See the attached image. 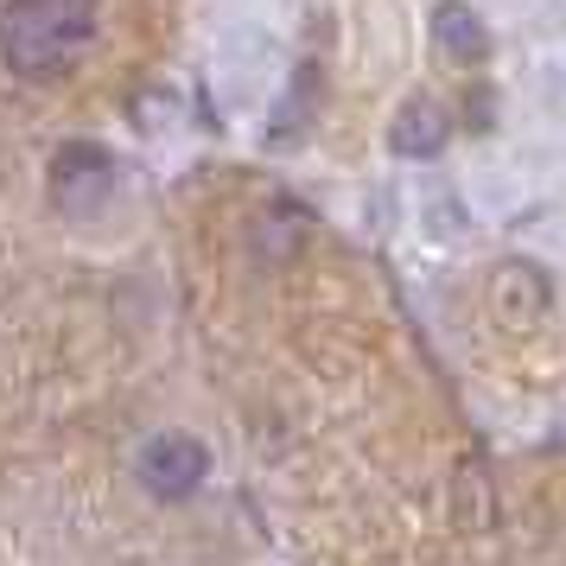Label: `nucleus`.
<instances>
[{
    "instance_id": "f257e3e1",
    "label": "nucleus",
    "mask_w": 566,
    "mask_h": 566,
    "mask_svg": "<svg viewBox=\"0 0 566 566\" xmlns=\"http://www.w3.org/2000/svg\"><path fill=\"white\" fill-rule=\"evenodd\" d=\"M96 39V0H7L0 7V64L27 83L71 77Z\"/></svg>"
},
{
    "instance_id": "f03ea898",
    "label": "nucleus",
    "mask_w": 566,
    "mask_h": 566,
    "mask_svg": "<svg viewBox=\"0 0 566 566\" xmlns=\"http://www.w3.org/2000/svg\"><path fill=\"white\" fill-rule=\"evenodd\" d=\"M134 478H140V490H147L154 503H191V496L205 490V478H210V446L166 427V433L140 439Z\"/></svg>"
},
{
    "instance_id": "7ed1b4c3",
    "label": "nucleus",
    "mask_w": 566,
    "mask_h": 566,
    "mask_svg": "<svg viewBox=\"0 0 566 566\" xmlns=\"http://www.w3.org/2000/svg\"><path fill=\"white\" fill-rule=\"evenodd\" d=\"M115 154L96 147V140H64L45 166V191H52V205L64 217H96V210L115 198Z\"/></svg>"
},
{
    "instance_id": "20e7f679",
    "label": "nucleus",
    "mask_w": 566,
    "mask_h": 566,
    "mask_svg": "<svg viewBox=\"0 0 566 566\" xmlns=\"http://www.w3.org/2000/svg\"><path fill=\"white\" fill-rule=\"evenodd\" d=\"M446 140H452V115H446L433 96L401 103V115L388 122V147H395L401 159H439L446 154Z\"/></svg>"
},
{
    "instance_id": "39448f33",
    "label": "nucleus",
    "mask_w": 566,
    "mask_h": 566,
    "mask_svg": "<svg viewBox=\"0 0 566 566\" xmlns=\"http://www.w3.org/2000/svg\"><path fill=\"white\" fill-rule=\"evenodd\" d=\"M433 52L452 57V64H484L490 32H484V20H478L464 0H439L433 7Z\"/></svg>"
}]
</instances>
